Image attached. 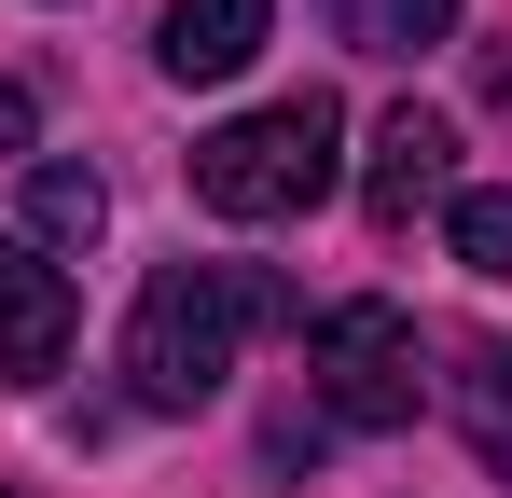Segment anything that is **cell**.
<instances>
[{"instance_id":"obj_1","label":"cell","mask_w":512,"mask_h":498,"mask_svg":"<svg viewBox=\"0 0 512 498\" xmlns=\"http://www.w3.org/2000/svg\"><path fill=\"white\" fill-rule=\"evenodd\" d=\"M277 319H305L291 277H263V263H167L139 291V319H125V402L139 415H208L222 374H236V332H277Z\"/></svg>"},{"instance_id":"obj_2","label":"cell","mask_w":512,"mask_h":498,"mask_svg":"<svg viewBox=\"0 0 512 498\" xmlns=\"http://www.w3.org/2000/svg\"><path fill=\"white\" fill-rule=\"evenodd\" d=\"M333 180H346V111L319 83L277 97V111H236L222 139H194V208H222V222H305Z\"/></svg>"},{"instance_id":"obj_3","label":"cell","mask_w":512,"mask_h":498,"mask_svg":"<svg viewBox=\"0 0 512 498\" xmlns=\"http://www.w3.org/2000/svg\"><path fill=\"white\" fill-rule=\"evenodd\" d=\"M305 360H319V415H333V429H416V402H429L416 319H402V305H374V291H360V305H333Z\"/></svg>"},{"instance_id":"obj_4","label":"cell","mask_w":512,"mask_h":498,"mask_svg":"<svg viewBox=\"0 0 512 498\" xmlns=\"http://www.w3.org/2000/svg\"><path fill=\"white\" fill-rule=\"evenodd\" d=\"M443 180H457V125H443L429 97H402V111L374 125V166H360V208H374V222L402 236V222H416V208L443 194Z\"/></svg>"},{"instance_id":"obj_5","label":"cell","mask_w":512,"mask_h":498,"mask_svg":"<svg viewBox=\"0 0 512 498\" xmlns=\"http://www.w3.org/2000/svg\"><path fill=\"white\" fill-rule=\"evenodd\" d=\"M56 360H70V277H56L28 236H0V374L42 388Z\"/></svg>"},{"instance_id":"obj_6","label":"cell","mask_w":512,"mask_h":498,"mask_svg":"<svg viewBox=\"0 0 512 498\" xmlns=\"http://www.w3.org/2000/svg\"><path fill=\"white\" fill-rule=\"evenodd\" d=\"M263 28H277V0H167L153 56H167V83H236L263 56Z\"/></svg>"},{"instance_id":"obj_7","label":"cell","mask_w":512,"mask_h":498,"mask_svg":"<svg viewBox=\"0 0 512 498\" xmlns=\"http://www.w3.org/2000/svg\"><path fill=\"white\" fill-rule=\"evenodd\" d=\"M14 180H28V249H97V236H111V180H97V166L28 153Z\"/></svg>"},{"instance_id":"obj_8","label":"cell","mask_w":512,"mask_h":498,"mask_svg":"<svg viewBox=\"0 0 512 498\" xmlns=\"http://www.w3.org/2000/svg\"><path fill=\"white\" fill-rule=\"evenodd\" d=\"M443 402L471 429V457L512 485V346H457V374H443Z\"/></svg>"},{"instance_id":"obj_9","label":"cell","mask_w":512,"mask_h":498,"mask_svg":"<svg viewBox=\"0 0 512 498\" xmlns=\"http://www.w3.org/2000/svg\"><path fill=\"white\" fill-rule=\"evenodd\" d=\"M443 236H457L471 277H499V291H512V194H457V208H443Z\"/></svg>"},{"instance_id":"obj_10","label":"cell","mask_w":512,"mask_h":498,"mask_svg":"<svg viewBox=\"0 0 512 498\" xmlns=\"http://www.w3.org/2000/svg\"><path fill=\"white\" fill-rule=\"evenodd\" d=\"M443 14H457V0H346L360 56H416V42H443Z\"/></svg>"},{"instance_id":"obj_11","label":"cell","mask_w":512,"mask_h":498,"mask_svg":"<svg viewBox=\"0 0 512 498\" xmlns=\"http://www.w3.org/2000/svg\"><path fill=\"white\" fill-rule=\"evenodd\" d=\"M28 139H42V97H28V83H0V166H28Z\"/></svg>"}]
</instances>
